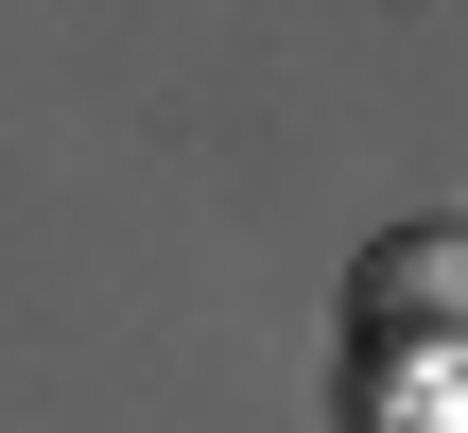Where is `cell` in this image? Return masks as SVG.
I'll return each mask as SVG.
<instances>
[{"label": "cell", "instance_id": "obj_1", "mask_svg": "<svg viewBox=\"0 0 468 433\" xmlns=\"http://www.w3.org/2000/svg\"><path fill=\"white\" fill-rule=\"evenodd\" d=\"M365 364H399V347H468V226H382V260H365V330H347Z\"/></svg>", "mask_w": 468, "mask_h": 433}, {"label": "cell", "instance_id": "obj_2", "mask_svg": "<svg viewBox=\"0 0 468 433\" xmlns=\"http://www.w3.org/2000/svg\"><path fill=\"white\" fill-rule=\"evenodd\" d=\"M399 433H468V364H452V382H434V399H417Z\"/></svg>", "mask_w": 468, "mask_h": 433}]
</instances>
